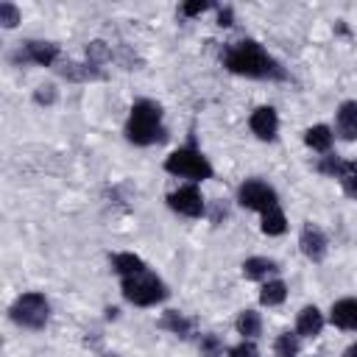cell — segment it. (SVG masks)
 Listing matches in <instances>:
<instances>
[{
  "label": "cell",
  "instance_id": "31",
  "mask_svg": "<svg viewBox=\"0 0 357 357\" xmlns=\"http://www.w3.org/2000/svg\"><path fill=\"white\" fill-rule=\"evenodd\" d=\"M231 17H234V14H231V8H220V11H218V25L229 28V25H231Z\"/></svg>",
  "mask_w": 357,
  "mask_h": 357
},
{
  "label": "cell",
  "instance_id": "8",
  "mask_svg": "<svg viewBox=\"0 0 357 357\" xmlns=\"http://www.w3.org/2000/svg\"><path fill=\"white\" fill-rule=\"evenodd\" d=\"M298 245H301V254L312 262H321L326 257V234L321 231V226L315 223H307L301 229V237H298Z\"/></svg>",
  "mask_w": 357,
  "mask_h": 357
},
{
  "label": "cell",
  "instance_id": "25",
  "mask_svg": "<svg viewBox=\"0 0 357 357\" xmlns=\"http://www.w3.org/2000/svg\"><path fill=\"white\" fill-rule=\"evenodd\" d=\"M198 349H201V357H220L223 354V343L218 335H204Z\"/></svg>",
  "mask_w": 357,
  "mask_h": 357
},
{
  "label": "cell",
  "instance_id": "7",
  "mask_svg": "<svg viewBox=\"0 0 357 357\" xmlns=\"http://www.w3.org/2000/svg\"><path fill=\"white\" fill-rule=\"evenodd\" d=\"M167 204H170L173 212L184 215V218H201L204 215V198H201L198 187H192V184L170 192L167 195Z\"/></svg>",
  "mask_w": 357,
  "mask_h": 357
},
{
  "label": "cell",
  "instance_id": "20",
  "mask_svg": "<svg viewBox=\"0 0 357 357\" xmlns=\"http://www.w3.org/2000/svg\"><path fill=\"white\" fill-rule=\"evenodd\" d=\"M237 332L243 335V337H257L259 335V329H262V318H259V312L257 310H243L240 315H237Z\"/></svg>",
  "mask_w": 357,
  "mask_h": 357
},
{
  "label": "cell",
  "instance_id": "28",
  "mask_svg": "<svg viewBox=\"0 0 357 357\" xmlns=\"http://www.w3.org/2000/svg\"><path fill=\"white\" fill-rule=\"evenodd\" d=\"M209 6H212L209 0H195V3H184V6H181V14H184V17H198V14H204V11L209 8Z\"/></svg>",
  "mask_w": 357,
  "mask_h": 357
},
{
  "label": "cell",
  "instance_id": "6",
  "mask_svg": "<svg viewBox=\"0 0 357 357\" xmlns=\"http://www.w3.org/2000/svg\"><path fill=\"white\" fill-rule=\"evenodd\" d=\"M237 201L245 209H257V212H268L271 206H276V190L259 178H248L245 184H240L237 190Z\"/></svg>",
  "mask_w": 357,
  "mask_h": 357
},
{
  "label": "cell",
  "instance_id": "15",
  "mask_svg": "<svg viewBox=\"0 0 357 357\" xmlns=\"http://www.w3.org/2000/svg\"><path fill=\"white\" fill-rule=\"evenodd\" d=\"M276 271V262L268 259V257H251L243 262V276L245 279H265Z\"/></svg>",
  "mask_w": 357,
  "mask_h": 357
},
{
  "label": "cell",
  "instance_id": "3",
  "mask_svg": "<svg viewBox=\"0 0 357 357\" xmlns=\"http://www.w3.org/2000/svg\"><path fill=\"white\" fill-rule=\"evenodd\" d=\"M123 296L137 304V307H151L162 298H167V287L159 276L148 273V271H139V273H131V276H123V284H120Z\"/></svg>",
  "mask_w": 357,
  "mask_h": 357
},
{
  "label": "cell",
  "instance_id": "2",
  "mask_svg": "<svg viewBox=\"0 0 357 357\" xmlns=\"http://www.w3.org/2000/svg\"><path fill=\"white\" fill-rule=\"evenodd\" d=\"M159 120H162V106L159 103H153V100H137L131 106V117H128V126H126L128 142H134V145L162 142L167 134L159 126Z\"/></svg>",
  "mask_w": 357,
  "mask_h": 357
},
{
  "label": "cell",
  "instance_id": "21",
  "mask_svg": "<svg viewBox=\"0 0 357 357\" xmlns=\"http://www.w3.org/2000/svg\"><path fill=\"white\" fill-rule=\"evenodd\" d=\"M284 229H287V220H284V212H282L279 206H271L268 212H262V231H265V234L276 237V234H282Z\"/></svg>",
  "mask_w": 357,
  "mask_h": 357
},
{
  "label": "cell",
  "instance_id": "9",
  "mask_svg": "<svg viewBox=\"0 0 357 357\" xmlns=\"http://www.w3.org/2000/svg\"><path fill=\"white\" fill-rule=\"evenodd\" d=\"M20 59H22V61H33V64H39V67H50V64H56V59H59V45H56V42L31 39V42H25V47L20 50Z\"/></svg>",
  "mask_w": 357,
  "mask_h": 357
},
{
  "label": "cell",
  "instance_id": "29",
  "mask_svg": "<svg viewBox=\"0 0 357 357\" xmlns=\"http://www.w3.org/2000/svg\"><path fill=\"white\" fill-rule=\"evenodd\" d=\"M33 100L36 103H45V106H50V103H56V86H39L36 89V95H33Z\"/></svg>",
  "mask_w": 357,
  "mask_h": 357
},
{
  "label": "cell",
  "instance_id": "22",
  "mask_svg": "<svg viewBox=\"0 0 357 357\" xmlns=\"http://www.w3.org/2000/svg\"><path fill=\"white\" fill-rule=\"evenodd\" d=\"M318 170L324 173V176H332V178H343L349 170H351V162H343L340 156H321V162H318Z\"/></svg>",
  "mask_w": 357,
  "mask_h": 357
},
{
  "label": "cell",
  "instance_id": "23",
  "mask_svg": "<svg viewBox=\"0 0 357 357\" xmlns=\"http://www.w3.org/2000/svg\"><path fill=\"white\" fill-rule=\"evenodd\" d=\"M273 351H276V357H296L298 354V335L282 332L273 343Z\"/></svg>",
  "mask_w": 357,
  "mask_h": 357
},
{
  "label": "cell",
  "instance_id": "10",
  "mask_svg": "<svg viewBox=\"0 0 357 357\" xmlns=\"http://www.w3.org/2000/svg\"><path fill=\"white\" fill-rule=\"evenodd\" d=\"M248 126H251V131H254L259 139H273V137H276V128H279L276 109H273V106H259V109H254L251 117H248Z\"/></svg>",
  "mask_w": 357,
  "mask_h": 357
},
{
  "label": "cell",
  "instance_id": "11",
  "mask_svg": "<svg viewBox=\"0 0 357 357\" xmlns=\"http://www.w3.org/2000/svg\"><path fill=\"white\" fill-rule=\"evenodd\" d=\"M321 329H324V315H321V310H318L315 304L304 307V310L298 312V318H296V335H298V337H315V335H321Z\"/></svg>",
  "mask_w": 357,
  "mask_h": 357
},
{
  "label": "cell",
  "instance_id": "24",
  "mask_svg": "<svg viewBox=\"0 0 357 357\" xmlns=\"http://www.w3.org/2000/svg\"><path fill=\"white\" fill-rule=\"evenodd\" d=\"M109 47H106V42H100V39H95V42H89L86 45V61L95 67V64H103V61H109Z\"/></svg>",
  "mask_w": 357,
  "mask_h": 357
},
{
  "label": "cell",
  "instance_id": "5",
  "mask_svg": "<svg viewBox=\"0 0 357 357\" xmlns=\"http://www.w3.org/2000/svg\"><path fill=\"white\" fill-rule=\"evenodd\" d=\"M8 312H11L14 324H20L25 329H42L47 324L50 307L42 293H22V296H17V301L11 304Z\"/></svg>",
  "mask_w": 357,
  "mask_h": 357
},
{
  "label": "cell",
  "instance_id": "18",
  "mask_svg": "<svg viewBox=\"0 0 357 357\" xmlns=\"http://www.w3.org/2000/svg\"><path fill=\"white\" fill-rule=\"evenodd\" d=\"M59 73L70 81H92V78H100V73L92 67V64H75V61H64L59 67Z\"/></svg>",
  "mask_w": 357,
  "mask_h": 357
},
{
  "label": "cell",
  "instance_id": "16",
  "mask_svg": "<svg viewBox=\"0 0 357 357\" xmlns=\"http://www.w3.org/2000/svg\"><path fill=\"white\" fill-rule=\"evenodd\" d=\"M159 326L162 329H167V332H173V335H178V337H187L190 335V329H192V321L190 318H184L181 312H176V310H167L162 318H159Z\"/></svg>",
  "mask_w": 357,
  "mask_h": 357
},
{
  "label": "cell",
  "instance_id": "26",
  "mask_svg": "<svg viewBox=\"0 0 357 357\" xmlns=\"http://www.w3.org/2000/svg\"><path fill=\"white\" fill-rule=\"evenodd\" d=\"M20 22V11L14 3H0V25L3 28H14Z\"/></svg>",
  "mask_w": 357,
  "mask_h": 357
},
{
  "label": "cell",
  "instance_id": "12",
  "mask_svg": "<svg viewBox=\"0 0 357 357\" xmlns=\"http://www.w3.org/2000/svg\"><path fill=\"white\" fill-rule=\"evenodd\" d=\"M329 318L340 329H357V298H340V301H335Z\"/></svg>",
  "mask_w": 357,
  "mask_h": 357
},
{
  "label": "cell",
  "instance_id": "19",
  "mask_svg": "<svg viewBox=\"0 0 357 357\" xmlns=\"http://www.w3.org/2000/svg\"><path fill=\"white\" fill-rule=\"evenodd\" d=\"M284 298H287V287H284V282H279V279L265 282L262 290H259V301H262L265 307H279Z\"/></svg>",
  "mask_w": 357,
  "mask_h": 357
},
{
  "label": "cell",
  "instance_id": "27",
  "mask_svg": "<svg viewBox=\"0 0 357 357\" xmlns=\"http://www.w3.org/2000/svg\"><path fill=\"white\" fill-rule=\"evenodd\" d=\"M229 357H259V351H257V346H254V343L243 340V343H237V346H231V349H229Z\"/></svg>",
  "mask_w": 357,
  "mask_h": 357
},
{
  "label": "cell",
  "instance_id": "30",
  "mask_svg": "<svg viewBox=\"0 0 357 357\" xmlns=\"http://www.w3.org/2000/svg\"><path fill=\"white\" fill-rule=\"evenodd\" d=\"M340 184H343V192H346L349 198H357V173H354V170H349V173L340 178Z\"/></svg>",
  "mask_w": 357,
  "mask_h": 357
},
{
  "label": "cell",
  "instance_id": "1",
  "mask_svg": "<svg viewBox=\"0 0 357 357\" xmlns=\"http://www.w3.org/2000/svg\"><path fill=\"white\" fill-rule=\"evenodd\" d=\"M223 64L245 78H284V70L279 67L276 59H271L259 42L254 39H243L237 45H231L223 56Z\"/></svg>",
  "mask_w": 357,
  "mask_h": 357
},
{
  "label": "cell",
  "instance_id": "32",
  "mask_svg": "<svg viewBox=\"0 0 357 357\" xmlns=\"http://www.w3.org/2000/svg\"><path fill=\"white\" fill-rule=\"evenodd\" d=\"M343 357H357V343H351V346L343 351Z\"/></svg>",
  "mask_w": 357,
  "mask_h": 357
},
{
  "label": "cell",
  "instance_id": "14",
  "mask_svg": "<svg viewBox=\"0 0 357 357\" xmlns=\"http://www.w3.org/2000/svg\"><path fill=\"white\" fill-rule=\"evenodd\" d=\"M304 142H307L312 151L326 153V151L332 148V128H329V126H312V128L304 131Z\"/></svg>",
  "mask_w": 357,
  "mask_h": 357
},
{
  "label": "cell",
  "instance_id": "33",
  "mask_svg": "<svg viewBox=\"0 0 357 357\" xmlns=\"http://www.w3.org/2000/svg\"><path fill=\"white\" fill-rule=\"evenodd\" d=\"M351 170H354V173H357V162H351Z\"/></svg>",
  "mask_w": 357,
  "mask_h": 357
},
{
  "label": "cell",
  "instance_id": "13",
  "mask_svg": "<svg viewBox=\"0 0 357 357\" xmlns=\"http://www.w3.org/2000/svg\"><path fill=\"white\" fill-rule=\"evenodd\" d=\"M337 134L343 139H357V100H346L337 109Z\"/></svg>",
  "mask_w": 357,
  "mask_h": 357
},
{
  "label": "cell",
  "instance_id": "17",
  "mask_svg": "<svg viewBox=\"0 0 357 357\" xmlns=\"http://www.w3.org/2000/svg\"><path fill=\"white\" fill-rule=\"evenodd\" d=\"M112 271L120 273V276H131V273L145 271V262L137 254H114L112 257Z\"/></svg>",
  "mask_w": 357,
  "mask_h": 357
},
{
  "label": "cell",
  "instance_id": "4",
  "mask_svg": "<svg viewBox=\"0 0 357 357\" xmlns=\"http://www.w3.org/2000/svg\"><path fill=\"white\" fill-rule=\"evenodd\" d=\"M165 170L181 178H192V181H204L212 178V165L209 159L198 151V148H178L165 159Z\"/></svg>",
  "mask_w": 357,
  "mask_h": 357
}]
</instances>
